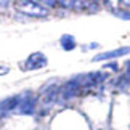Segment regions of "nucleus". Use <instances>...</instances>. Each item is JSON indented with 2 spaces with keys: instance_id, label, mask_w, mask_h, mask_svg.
<instances>
[{
  "instance_id": "f257e3e1",
  "label": "nucleus",
  "mask_w": 130,
  "mask_h": 130,
  "mask_svg": "<svg viewBox=\"0 0 130 130\" xmlns=\"http://www.w3.org/2000/svg\"><path fill=\"white\" fill-rule=\"evenodd\" d=\"M37 101L39 98L32 93H26L23 96H19V103L14 111L19 112V114H26V116H32L36 112V106H37Z\"/></svg>"
},
{
  "instance_id": "f03ea898",
  "label": "nucleus",
  "mask_w": 130,
  "mask_h": 130,
  "mask_svg": "<svg viewBox=\"0 0 130 130\" xmlns=\"http://www.w3.org/2000/svg\"><path fill=\"white\" fill-rule=\"evenodd\" d=\"M18 10L23 13L29 14V16H47L48 10L43 8L42 5H39L37 2H19L18 3Z\"/></svg>"
},
{
  "instance_id": "7ed1b4c3",
  "label": "nucleus",
  "mask_w": 130,
  "mask_h": 130,
  "mask_svg": "<svg viewBox=\"0 0 130 130\" xmlns=\"http://www.w3.org/2000/svg\"><path fill=\"white\" fill-rule=\"evenodd\" d=\"M80 90L82 88L77 84V80H76V79H72V80H69L68 84H64L61 88H58V95H59L58 98H61L63 101H68V100H71V98L76 96V95L80 93Z\"/></svg>"
},
{
  "instance_id": "20e7f679",
  "label": "nucleus",
  "mask_w": 130,
  "mask_h": 130,
  "mask_svg": "<svg viewBox=\"0 0 130 130\" xmlns=\"http://www.w3.org/2000/svg\"><path fill=\"white\" fill-rule=\"evenodd\" d=\"M56 101H58V87L45 88V95L42 96V111L47 112Z\"/></svg>"
},
{
  "instance_id": "39448f33",
  "label": "nucleus",
  "mask_w": 130,
  "mask_h": 130,
  "mask_svg": "<svg viewBox=\"0 0 130 130\" xmlns=\"http://www.w3.org/2000/svg\"><path fill=\"white\" fill-rule=\"evenodd\" d=\"M47 64V56L43 53H32L26 59V69H40Z\"/></svg>"
},
{
  "instance_id": "423d86ee",
  "label": "nucleus",
  "mask_w": 130,
  "mask_h": 130,
  "mask_svg": "<svg viewBox=\"0 0 130 130\" xmlns=\"http://www.w3.org/2000/svg\"><path fill=\"white\" fill-rule=\"evenodd\" d=\"M19 103V96H11V98H7L3 101H0V116H5L7 112L10 111H14Z\"/></svg>"
},
{
  "instance_id": "0eeeda50",
  "label": "nucleus",
  "mask_w": 130,
  "mask_h": 130,
  "mask_svg": "<svg viewBox=\"0 0 130 130\" xmlns=\"http://www.w3.org/2000/svg\"><path fill=\"white\" fill-rule=\"evenodd\" d=\"M128 53V47H124V48H119V50H112V52H104V53H100L96 56H93L92 61H104V59H111V58H117V56H122V55Z\"/></svg>"
},
{
  "instance_id": "6e6552de",
  "label": "nucleus",
  "mask_w": 130,
  "mask_h": 130,
  "mask_svg": "<svg viewBox=\"0 0 130 130\" xmlns=\"http://www.w3.org/2000/svg\"><path fill=\"white\" fill-rule=\"evenodd\" d=\"M59 42H61V47H63L64 50H72L74 47H76V40H74V37H72V36H69V34L63 36Z\"/></svg>"
}]
</instances>
